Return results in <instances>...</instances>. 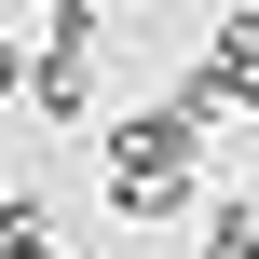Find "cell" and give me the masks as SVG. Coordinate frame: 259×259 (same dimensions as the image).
I'll return each mask as SVG.
<instances>
[{"label":"cell","instance_id":"5","mask_svg":"<svg viewBox=\"0 0 259 259\" xmlns=\"http://www.w3.org/2000/svg\"><path fill=\"white\" fill-rule=\"evenodd\" d=\"M191 259H259V205H205V246Z\"/></svg>","mask_w":259,"mask_h":259},{"label":"cell","instance_id":"3","mask_svg":"<svg viewBox=\"0 0 259 259\" xmlns=\"http://www.w3.org/2000/svg\"><path fill=\"white\" fill-rule=\"evenodd\" d=\"M96 41H109V27H55V41H41V82H27L41 123H82V137L109 123V96H96Z\"/></svg>","mask_w":259,"mask_h":259},{"label":"cell","instance_id":"6","mask_svg":"<svg viewBox=\"0 0 259 259\" xmlns=\"http://www.w3.org/2000/svg\"><path fill=\"white\" fill-rule=\"evenodd\" d=\"M41 27H109V0H27Z\"/></svg>","mask_w":259,"mask_h":259},{"label":"cell","instance_id":"4","mask_svg":"<svg viewBox=\"0 0 259 259\" xmlns=\"http://www.w3.org/2000/svg\"><path fill=\"white\" fill-rule=\"evenodd\" d=\"M0 259H55V205L41 191H0Z\"/></svg>","mask_w":259,"mask_h":259},{"label":"cell","instance_id":"1","mask_svg":"<svg viewBox=\"0 0 259 259\" xmlns=\"http://www.w3.org/2000/svg\"><path fill=\"white\" fill-rule=\"evenodd\" d=\"M205 150H219V123H191L178 96H164V109H109V123H96L109 219H205Z\"/></svg>","mask_w":259,"mask_h":259},{"label":"cell","instance_id":"2","mask_svg":"<svg viewBox=\"0 0 259 259\" xmlns=\"http://www.w3.org/2000/svg\"><path fill=\"white\" fill-rule=\"evenodd\" d=\"M178 109L191 123H259V0H232L205 27V55L178 68Z\"/></svg>","mask_w":259,"mask_h":259}]
</instances>
